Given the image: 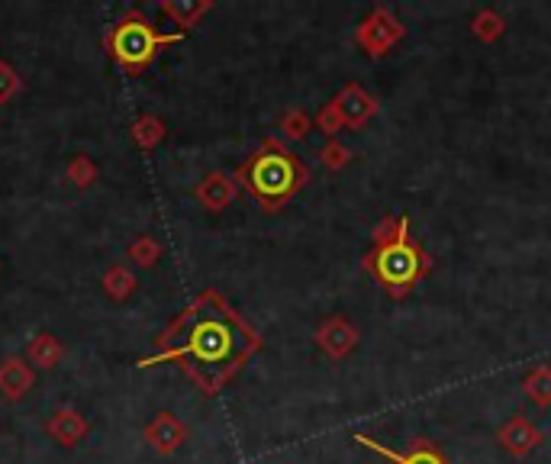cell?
Masks as SVG:
<instances>
[{
  "label": "cell",
  "instance_id": "obj_1",
  "mask_svg": "<svg viewBox=\"0 0 551 464\" xmlns=\"http://www.w3.org/2000/svg\"><path fill=\"white\" fill-rule=\"evenodd\" d=\"M249 348H252V332L242 326V319L216 297H200L194 307L174 323L162 348L145 358L142 365L178 361V365L191 371L197 384L216 390V384H223V377H229L242 365Z\"/></svg>",
  "mask_w": 551,
  "mask_h": 464
},
{
  "label": "cell",
  "instance_id": "obj_2",
  "mask_svg": "<svg viewBox=\"0 0 551 464\" xmlns=\"http://www.w3.org/2000/svg\"><path fill=\"white\" fill-rule=\"evenodd\" d=\"M178 39H181V33H158L139 10L126 13V17L104 36L113 62L126 71H142L158 55V49L171 46V42H178Z\"/></svg>",
  "mask_w": 551,
  "mask_h": 464
},
{
  "label": "cell",
  "instance_id": "obj_3",
  "mask_svg": "<svg viewBox=\"0 0 551 464\" xmlns=\"http://www.w3.org/2000/svg\"><path fill=\"white\" fill-rule=\"evenodd\" d=\"M245 184L265 203H278L297 187V165L290 162V155L278 149H265L245 168Z\"/></svg>",
  "mask_w": 551,
  "mask_h": 464
},
{
  "label": "cell",
  "instance_id": "obj_4",
  "mask_svg": "<svg viewBox=\"0 0 551 464\" xmlns=\"http://www.w3.org/2000/svg\"><path fill=\"white\" fill-rule=\"evenodd\" d=\"M374 271H377V278H381L384 284H390V287L410 284L419 274V255L410 245V239H406V223H400L397 239L377 252Z\"/></svg>",
  "mask_w": 551,
  "mask_h": 464
},
{
  "label": "cell",
  "instance_id": "obj_5",
  "mask_svg": "<svg viewBox=\"0 0 551 464\" xmlns=\"http://www.w3.org/2000/svg\"><path fill=\"white\" fill-rule=\"evenodd\" d=\"M29 384H33V371H29L20 358H7L4 368H0V390H4L10 400H17L26 394Z\"/></svg>",
  "mask_w": 551,
  "mask_h": 464
},
{
  "label": "cell",
  "instance_id": "obj_6",
  "mask_svg": "<svg viewBox=\"0 0 551 464\" xmlns=\"http://www.w3.org/2000/svg\"><path fill=\"white\" fill-rule=\"evenodd\" d=\"M355 442L371 448V452H377V455H384L387 461H394V464H442V458L435 452H429V448H416V452H410V455H397V452H390V448H384L381 442L368 439V435H355Z\"/></svg>",
  "mask_w": 551,
  "mask_h": 464
},
{
  "label": "cell",
  "instance_id": "obj_7",
  "mask_svg": "<svg viewBox=\"0 0 551 464\" xmlns=\"http://www.w3.org/2000/svg\"><path fill=\"white\" fill-rule=\"evenodd\" d=\"M49 432H52V435H58V442L71 445V442H78L81 435L87 432V423H84L81 416L71 413V410H58V416L49 423Z\"/></svg>",
  "mask_w": 551,
  "mask_h": 464
},
{
  "label": "cell",
  "instance_id": "obj_8",
  "mask_svg": "<svg viewBox=\"0 0 551 464\" xmlns=\"http://www.w3.org/2000/svg\"><path fill=\"white\" fill-rule=\"evenodd\" d=\"M145 435H149V442H152V445H158V448H162V452H168V448H174V445L181 442V426H174V423H171V416H158Z\"/></svg>",
  "mask_w": 551,
  "mask_h": 464
},
{
  "label": "cell",
  "instance_id": "obj_9",
  "mask_svg": "<svg viewBox=\"0 0 551 464\" xmlns=\"http://www.w3.org/2000/svg\"><path fill=\"white\" fill-rule=\"evenodd\" d=\"M55 355H58V345L49 336H39L33 345V358H39V365H55Z\"/></svg>",
  "mask_w": 551,
  "mask_h": 464
},
{
  "label": "cell",
  "instance_id": "obj_10",
  "mask_svg": "<svg viewBox=\"0 0 551 464\" xmlns=\"http://www.w3.org/2000/svg\"><path fill=\"white\" fill-rule=\"evenodd\" d=\"M17 75H13V71L7 68V65H0V100H7L13 91H17Z\"/></svg>",
  "mask_w": 551,
  "mask_h": 464
}]
</instances>
